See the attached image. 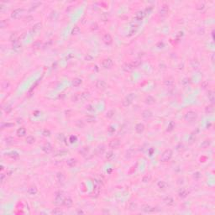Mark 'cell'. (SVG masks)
Listing matches in <instances>:
<instances>
[{
    "mask_svg": "<svg viewBox=\"0 0 215 215\" xmlns=\"http://www.w3.org/2000/svg\"><path fill=\"white\" fill-rule=\"evenodd\" d=\"M24 8H18L13 11L12 14H11V17H12V19H18L20 18V16L24 14Z\"/></svg>",
    "mask_w": 215,
    "mask_h": 215,
    "instance_id": "8",
    "label": "cell"
},
{
    "mask_svg": "<svg viewBox=\"0 0 215 215\" xmlns=\"http://www.w3.org/2000/svg\"><path fill=\"white\" fill-rule=\"evenodd\" d=\"M67 153H68V151L67 150H61L56 153V156H65V155H67Z\"/></svg>",
    "mask_w": 215,
    "mask_h": 215,
    "instance_id": "45",
    "label": "cell"
},
{
    "mask_svg": "<svg viewBox=\"0 0 215 215\" xmlns=\"http://www.w3.org/2000/svg\"><path fill=\"white\" fill-rule=\"evenodd\" d=\"M101 65L104 69H111L113 66V61L111 58H106L102 61Z\"/></svg>",
    "mask_w": 215,
    "mask_h": 215,
    "instance_id": "6",
    "label": "cell"
},
{
    "mask_svg": "<svg viewBox=\"0 0 215 215\" xmlns=\"http://www.w3.org/2000/svg\"><path fill=\"white\" fill-rule=\"evenodd\" d=\"M168 11H169V8H168L167 5H163V6L160 8L159 14L161 17H166L167 15Z\"/></svg>",
    "mask_w": 215,
    "mask_h": 215,
    "instance_id": "19",
    "label": "cell"
},
{
    "mask_svg": "<svg viewBox=\"0 0 215 215\" xmlns=\"http://www.w3.org/2000/svg\"><path fill=\"white\" fill-rule=\"evenodd\" d=\"M188 194H189V191L187 188H181L178 191V193H177L178 197L182 199L186 198V197L188 196Z\"/></svg>",
    "mask_w": 215,
    "mask_h": 215,
    "instance_id": "13",
    "label": "cell"
},
{
    "mask_svg": "<svg viewBox=\"0 0 215 215\" xmlns=\"http://www.w3.org/2000/svg\"><path fill=\"white\" fill-rule=\"evenodd\" d=\"M144 101H145V104L147 105H153L156 104V98L150 95L146 96Z\"/></svg>",
    "mask_w": 215,
    "mask_h": 215,
    "instance_id": "15",
    "label": "cell"
},
{
    "mask_svg": "<svg viewBox=\"0 0 215 215\" xmlns=\"http://www.w3.org/2000/svg\"><path fill=\"white\" fill-rule=\"evenodd\" d=\"M52 145L50 143H45V144L42 146V150L44 151L45 154H50L52 151Z\"/></svg>",
    "mask_w": 215,
    "mask_h": 215,
    "instance_id": "16",
    "label": "cell"
},
{
    "mask_svg": "<svg viewBox=\"0 0 215 215\" xmlns=\"http://www.w3.org/2000/svg\"><path fill=\"white\" fill-rule=\"evenodd\" d=\"M133 155H134V151L132 149H130V150H129L127 151V153H126V157H127V158H130V157L133 156Z\"/></svg>",
    "mask_w": 215,
    "mask_h": 215,
    "instance_id": "46",
    "label": "cell"
},
{
    "mask_svg": "<svg viewBox=\"0 0 215 215\" xmlns=\"http://www.w3.org/2000/svg\"><path fill=\"white\" fill-rule=\"evenodd\" d=\"M134 130H135V132L137 134H142L145 130V125L141 124V123H139V124H137L135 125Z\"/></svg>",
    "mask_w": 215,
    "mask_h": 215,
    "instance_id": "21",
    "label": "cell"
},
{
    "mask_svg": "<svg viewBox=\"0 0 215 215\" xmlns=\"http://www.w3.org/2000/svg\"><path fill=\"white\" fill-rule=\"evenodd\" d=\"M14 50L15 51H19L21 50V45L19 44V43H16V44L14 45Z\"/></svg>",
    "mask_w": 215,
    "mask_h": 215,
    "instance_id": "44",
    "label": "cell"
},
{
    "mask_svg": "<svg viewBox=\"0 0 215 215\" xmlns=\"http://www.w3.org/2000/svg\"><path fill=\"white\" fill-rule=\"evenodd\" d=\"M211 144V141H210V140H205L204 141H203L202 144H201V148H203V149H206V148H208L209 145H210Z\"/></svg>",
    "mask_w": 215,
    "mask_h": 215,
    "instance_id": "33",
    "label": "cell"
},
{
    "mask_svg": "<svg viewBox=\"0 0 215 215\" xmlns=\"http://www.w3.org/2000/svg\"><path fill=\"white\" fill-rule=\"evenodd\" d=\"M205 8V5H204V4H200V5H199V7H197V8L198 10H203V8Z\"/></svg>",
    "mask_w": 215,
    "mask_h": 215,
    "instance_id": "51",
    "label": "cell"
},
{
    "mask_svg": "<svg viewBox=\"0 0 215 215\" xmlns=\"http://www.w3.org/2000/svg\"><path fill=\"white\" fill-rule=\"evenodd\" d=\"M42 134L44 136H45V137L50 136V130H44L42 131Z\"/></svg>",
    "mask_w": 215,
    "mask_h": 215,
    "instance_id": "48",
    "label": "cell"
},
{
    "mask_svg": "<svg viewBox=\"0 0 215 215\" xmlns=\"http://www.w3.org/2000/svg\"><path fill=\"white\" fill-rule=\"evenodd\" d=\"M56 179L58 183H63L66 180V176L63 172H57L56 175Z\"/></svg>",
    "mask_w": 215,
    "mask_h": 215,
    "instance_id": "18",
    "label": "cell"
},
{
    "mask_svg": "<svg viewBox=\"0 0 215 215\" xmlns=\"http://www.w3.org/2000/svg\"><path fill=\"white\" fill-rule=\"evenodd\" d=\"M95 86L97 89L100 91H104L107 88V83H106L104 80H97Z\"/></svg>",
    "mask_w": 215,
    "mask_h": 215,
    "instance_id": "9",
    "label": "cell"
},
{
    "mask_svg": "<svg viewBox=\"0 0 215 215\" xmlns=\"http://www.w3.org/2000/svg\"><path fill=\"white\" fill-rule=\"evenodd\" d=\"M202 177V174L199 172V171H197V172H195L193 174V178L195 180H199L200 178Z\"/></svg>",
    "mask_w": 215,
    "mask_h": 215,
    "instance_id": "42",
    "label": "cell"
},
{
    "mask_svg": "<svg viewBox=\"0 0 215 215\" xmlns=\"http://www.w3.org/2000/svg\"><path fill=\"white\" fill-rule=\"evenodd\" d=\"M77 160L75 158H70L67 160V165L69 167H74L77 165Z\"/></svg>",
    "mask_w": 215,
    "mask_h": 215,
    "instance_id": "28",
    "label": "cell"
},
{
    "mask_svg": "<svg viewBox=\"0 0 215 215\" xmlns=\"http://www.w3.org/2000/svg\"><path fill=\"white\" fill-rule=\"evenodd\" d=\"M163 202H164L167 206H170V207L175 205V200L173 199V197H171L170 196L166 197L165 198L163 199Z\"/></svg>",
    "mask_w": 215,
    "mask_h": 215,
    "instance_id": "17",
    "label": "cell"
},
{
    "mask_svg": "<svg viewBox=\"0 0 215 215\" xmlns=\"http://www.w3.org/2000/svg\"><path fill=\"white\" fill-rule=\"evenodd\" d=\"M27 193L30 195L34 196V195H36L37 193H38V188H37L35 186L32 185V186H30V187H29L28 190H27Z\"/></svg>",
    "mask_w": 215,
    "mask_h": 215,
    "instance_id": "20",
    "label": "cell"
},
{
    "mask_svg": "<svg viewBox=\"0 0 215 215\" xmlns=\"http://www.w3.org/2000/svg\"><path fill=\"white\" fill-rule=\"evenodd\" d=\"M152 116H153V113H152V112H151L150 109H145V110L143 111L142 113H141L142 119H145V120L150 119L151 118H152Z\"/></svg>",
    "mask_w": 215,
    "mask_h": 215,
    "instance_id": "10",
    "label": "cell"
},
{
    "mask_svg": "<svg viewBox=\"0 0 215 215\" xmlns=\"http://www.w3.org/2000/svg\"><path fill=\"white\" fill-rule=\"evenodd\" d=\"M87 119L88 122H93L94 120H95V118L93 116H88V117H87Z\"/></svg>",
    "mask_w": 215,
    "mask_h": 215,
    "instance_id": "50",
    "label": "cell"
},
{
    "mask_svg": "<svg viewBox=\"0 0 215 215\" xmlns=\"http://www.w3.org/2000/svg\"><path fill=\"white\" fill-rule=\"evenodd\" d=\"M114 113H115V111L114 110H108L107 113H106V118L108 119H112L114 116Z\"/></svg>",
    "mask_w": 215,
    "mask_h": 215,
    "instance_id": "34",
    "label": "cell"
},
{
    "mask_svg": "<svg viewBox=\"0 0 215 215\" xmlns=\"http://www.w3.org/2000/svg\"><path fill=\"white\" fill-rule=\"evenodd\" d=\"M89 97H90V93H88V92H83V93H82L81 95H80L79 99L81 100V101L84 102V101H87Z\"/></svg>",
    "mask_w": 215,
    "mask_h": 215,
    "instance_id": "27",
    "label": "cell"
},
{
    "mask_svg": "<svg viewBox=\"0 0 215 215\" xmlns=\"http://www.w3.org/2000/svg\"><path fill=\"white\" fill-rule=\"evenodd\" d=\"M76 140H77V137L76 136H71V138H70V141L71 143H73V142H76Z\"/></svg>",
    "mask_w": 215,
    "mask_h": 215,
    "instance_id": "52",
    "label": "cell"
},
{
    "mask_svg": "<svg viewBox=\"0 0 215 215\" xmlns=\"http://www.w3.org/2000/svg\"><path fill=\"white\" fill-rule=\"evenodd\" d=\"M25 142L29 145H32L35 142V138L34 136H31V135L27 136V138L25 139Z\"/></svg>",
    "mask_w": 215,
    "mask_h": 215,
    "instance_id": "31",
    "label": "cell"
},
{
    "mask_svg": "<svg viewBox=\"0 0 215 215\" xmlns=\"http://www.w3.org/2000/svg\"><path fill=\"white\" fill-rule=\"evenodd\" d=\"M134 97H135V94L134 93L128 94V95L124 98V100L122 101V105L124 106V107H129V106L132 104V102H133V100L134 99Z\"/></svg>",
    "mask_w": 215,
    "mask_h": 215,
    "instance_id": "3",
    "label": "cell"
},
{
    "mask_svg": "<svg viewBox=\"0 0 215 215\" xmlns=\"http://www.w3.org/2000/svg\"><path fill=\"white\" fill-rule=\"evenodd\" d=\"M175 84V80L171 77H168L164 80V85L167 87H172Z\"/></svg>",
    "mask_w": 215,
    "mask_h": 215,
    "instance_id": "12",
    "label": "cell"
},
{
    "mask_svg": "<svg viewBox=\"0 0 215 215\" xmlns=\"http://www.w3.org/2000/svg\"><path fill=\"white\" fill-rule=\"evenodd\" d=\"M140 64H141V62H140V61H139V60H136V61H134L131 63V65L133 67H138Z\"/></svg>",
    "mask_w": 215,
    "mask_h": 215,
    "instance_id": "43",
    "label": "cell"
},
{
    "mask_svg": "<svg viewBox=\"0 0 215 215\" xmlns=\"http://www.w3.org/2000/svg\"><path fill=\"white\" fill-rule=\"evenodd\" d=\"M214 111V108H213V104H210L207 106V107L205 108V113H213Z\"/></svg>",
    "mask_w": 215,
    "mask_h": 215,
    "instance_id": "32",
    "label": "cell"
},
{
    "mask_svg": "<svg viewBox=\"0 0 215 215\" xmlns=\"http://www.w3.org/2000/svg\"><path fill=\"white\" fill-rule=\"evenodd\" d=\"M197 119V112L195 111H188L187 113L185 114L184 116V119L185 121H187L188 123H193L194 121H196Z\"/></svg>",
    "mask_w": 215,
    "mask_h": 215,
    "instance_id": "1",
    "label": "cell"
},
{
    "mask_svg": "<svg viewBox=\"0 0 215 215\" xmlns=\"http://www.w3.org/2000/svg\"><path fill=\"white\" fill-rule=\"evenodd\" d=\"M16 134H17V136H19V137L25 136V134H26V130H25V128L24 127L19 128L16 131Z\"/></svg>",
    "mask_w": 215,
    "mask_h": 215,
    "instance_id": "25",
    "label": "cell"
},
{
    "mask_svg": "<svg viewBox=\"0 0 215 215\" xmlns=\"http://www.w3.org/2000/svg\"><path fill=\"white\" fill-rule=\"evenodd\" d=\"M88 150H89V149H88V147H87V146H86V147L82 148L81 150H80L79 152L81 153V154L82 155V156H85V155H87V154Z\"/></svg>",
    "mask_w": 215,
    "mask_h": 215,
    "instance_id": "40",
    "label": "cell"
},
{
    "mask_svg": "<svg viewBox=\"0 0 215 215\" xmlns=\"http://www.w3.org/2000/svg\"><path fill=\"white\" fill-rule=\"evenodd\" d=\"M208 99L210 100L212 103L214 102V93L213 91H208Z\"/></svg>",
    "mask_w": 215,
    "mask_h": 215,
    "instance_id": "37",
    "label": "cell"
},
{
    "mask_svg": "<svg viewBox=\"0 0 215 215\" xmlns=\"http://www.w3.org/2000/svg\"><path fill=\"white\" fill-rule=\"evenodd\" d=\"M157 187H158V188H160V189L165 190V189L167 187V183L164 182V181H160V182H158V183H157Z\"/></svg>",
    "mask_w": 215,
    "mask_h": 215,
    "instance_id": "30",
    "label": "cell"
},
{
    "mask_svg": "<svg viewBox=\"0 0 215 215\" xmlns=\"http://www.w3.org/2000/svg\"><path fill=\"white\" fill-rule=\"evenodd\" d=\"M63 205H64L65 207H67V208L71 207V206L73 205V201H72V199H71L70 197H66L65 200H64V202H63Z\"/></svg>",
    "mask_w": 215,
    "mask_h": 215,
    "instance_id": "24",
    "label": "cell"
},
{
    "mask_svg": "<svg viewBox=\"0 0 215 215\" xmlns=\"http://www.w3.org/2000/svg\"><path fill=\"white\" fill-rule=\"evenodd\" d=\"M145 11H143V10H140V11H138V12H136L135 15H134V20H135V21H137V22L142 21V20H143V19L145 18Z\"/></svg>",
    "mask_w": 215,
    "mask_h": 215,
    "instance_id": "11",
    "label": "cell"
},
{
    "mask_svg": "<svg viewBox=\"0 0 215 215\" xmlns=\"http://www.w3.org/2000/svg\"><path fill=\"white\" fill-rule=\"evenodd\" d=\"M173 152L171 149H167V150H165L163 151V153L161 154V156H160V161L161 162H167L169 161L171 157H172Z\"/></svg>",
    "mask_w": 215,
    "mask_h": 215,
    "instance_id": "2",
    "label": "cell"
},
{
    "mask_svg": "<svg viewBox=\"0 0 215 215\" xmlns=\"http://www.w3.org/2000/svg\"><path fill=\"white\" fill-rule=\"evenodd\" d=\"M189 81H190V79L187 78H187H184V79L182 80V83L183 84V86H187V85L189 84V82H190Z\"/></svg>",
    "mask_w": 215,
    "mask_h": 215,
    "instance_id": "49",
    "label": "cell"
},
{
    "mask_svg": "<svg viewBox=\"0 0 215 215\" xmlns=\"http://www.w3.org/2000/svg\"><path fill=\"white\" fill-rule=\"evenodd\" d=\"M103 41L107 45H110L112 43H113V38H112V36L109 35V34H105L103 36Z\"/></svg>",
    "mask_w": 215,
    "mask_h": 215,
    "instance_id": "14",
    "label": "cell"
},
{
    "mask_svg": "<svg viewBox=\"0 0 215 215\" xmlns=\"http://www.w3.org/2000/svg\"><path fill=\"white\" fill-rule=\"evenodd\" d=\"M190 66L193 69H197V68H199V67H200V62H199V61H197V59H193L190 61Z\"/></svg>",
    "mask_w": 215,
    "mask_h": 215,
    "instance_id": "26",
    "label": "cell"
},
{
    "mask_svg": "<svg viewBox=\"0 0 215 215\" xmlns=\"http://www.w3.org/2000/svg\"><path fill=\"white\" fill-rule=\"evenodd\" d=\"M114 157V154L113 151H109V152H108L107 154H106V160H112Z\"/></svg>",
    "mask_w": 215,
    "mask_h": 215,
    "instance_id": "39",
    "label": "cell"
},
{
    "mask_svg": "<svg viewBox=\"0 0 215 215\" xmlns=\"http://www.w3.org/2000/svg\"><path fill=\"white\" fill-rule=\"evenodd\" d=\"M51 213H53V214H61V213H64V212H63L61 208H55L54 210L51 211Z\"/></svg>",
    "mask_w": 215,
    "mask_h": 215,
    "instance_id": "41",
    "label": "cell"
},
{
    "mask_svg": "<svg viewBox=\"0 0 215 215\" xmlns=\"http://www.w3.org/2000/svg\"><path fill=\"white\" fill-rule=\"evenodd\" d=\"M150 180H151L150 175H145V176L142 178V182L144 183H147V182H150Z\"/></svg>",
    "mask_w": 215,
    "mask_h": 215,
    "instance_id": "38",
    "label": "cell"
},
{
    "mask_svg": "<svg viewBox=\"0 0 215 215\" xmlns=\"http://www.w3.org/2000/svg\"><path fill=\"white\" fill-rule=\"evenodd\" d=\"M141 210L145 213H156V212H157L158 209H157L156 207H152V206H150V205L144 204V205H142Z\"/></svg>",
    "mask_w": 215,
    "mask_h": 215,
    "instance_id": "7",
    "label": "cell"
},
{
    "mask_svg": "<svg viewBox=\"0 0 215 215\" xmlns=\"http://www.w3.org/2000/svg\"><path fill=\"white\" fill-rule=\"evenodd\" d=\"M14 142V139L12 138V137H8V138L6 139V143H7L8 145L13 144Z\"/></svg>",
    "mask_w": 215,
    "mask_h": 215,
    "instance_id": "47",
    "label": "cell"
},
{
    "mask_svg": "<svg viewBox=\"0 0 215 215\" xmlns=\"http://www.w3.org/2000/svg\"><path fill=\"white\" fill-rule=\"evenodd\" d=\"M82 83V80L81 78H79V77H76V78H74L72 81V86L75 87H79Z\"/></svg>",
    "mask_w": 215,
    "mask_h": 215,
    "instance_id": "29",
    "label": "cell"
},
{
    "mask_svg": "<svg viewBox=\"0 0 215 215\" xmlns=\"http://www.w3.org/2000/svg\"><path fill=\"white\" fill-rule=\"evenodd\" d=\"M138 208V204L135 202H130L128 205V210H130V212H134L137 210Z\"/></svg>",
    "mask_w": 215,
    "mask_h": 215,
    "instance_id": "22",
    "label": "cell"
},
{
    "mask_svg": "<svg viewBox=\"0 0 215 215\" xmlns=\"http://www.w3.org/2000/svg\"><path fill=\"white\" fill-rule=\"evenodd\" d=\"M80 31H81L80 28L78 26H75L72 29V30H71V35H78V34H80Z\"/></svg>",
    "mask_w": 215,
    "mask_h": 215,
    "instance_id": "35",
    "label": "cell"
},
{
    "mask_svg": "<svg viewBox=\"0 0 215 215\" xmlns=\"http://www.w3.org/2000/svg\"><path fill=\"white\" fill-rule=\"evenodd\" d=\"M133 67H132V65H131V63H126V64L124 65V69L126 71H130L133 70Z\"/></svg>",
    "mask_w": 215,
    "mask_h": 215,
    "instance_id": "36",
    "label": "cell"
},
{
    "mask_svg": "<svg viewBox=\"0 0 215 215\" xmlns=\"http://www.w3.org/2000/svg\"><path fill=\"white\" fill-rule=\"evenodd\" d=\"M120 145H121V140H120L119 138H114L109 140L108 142V147L112 150H116L118 149Z\"/></svg>",
    "mask_w": 215,
    "mask_h": 215,
    "instance_id": "5",
    "label": "cell"
},
{
    "mask_svg": "<svg viewBox=\"0 0 215 215\" xmlns=\"http://www.w3.org/2000/svg\"><path fill=\"white\" fill-rule=\"evenodd\" d=\"M65 196L63 194L62 192H57L55 195V200H54V203L56 205H61L63 204V202L65 200Z\"/></svg>",
    "mask_w": 215,
    "mask_h": 215,
    "instance_id": "4",
    "label": "cell"
},
{
    "mask_svg": "<svg viewBox=\"0 0 215 215\" xmlns=\"http://www.w3.org/2000/svg\"><path fill=\"white\" fill-rule=\"evenodd\" d=\"M41 29H42V24H41V23H37V24H35L33 26L32 32L34 34H38L40 31L41 30Z\"/></svg>",
    "mask_w": 215,
    "mask_h": 215,
    "instance_id": "23",
    "label": "cell"
}]
</instances>
